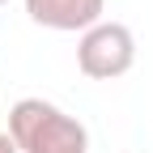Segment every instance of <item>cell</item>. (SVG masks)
<instances>
[{
	"instance_id": "2",
	"label": "cell",
	"mask_w": 153,
	"mask_h": 153,
	"mask_svg": "<svg viewBox=\"0 0 153 153\" xmlns=\"http://www.w3.org/2000/svg\"><path fill=\"white\" fill-rule=\"evenodd\" d=\"M136 64V34L123 22H102L89 26L76 38V68H81L89 81H115Z\"/></svg>"
},
{
	"instance_id": "5",
	"label": "cell",
	"mask_w": 153,
	"mask_h": 153,
	"mask_svg": "<svg viewBox=\"0 0 153 153\" xmlns=\"http://www.w3.org/2000/svg\"><path fill=\"white\" fill-rule=\"evenodd\" d=\"M0 4H9V0H0Z\"/></svg>"
},
{
	"instance_id": "1",
	"label": "cell",
	"mask_w": 153,
	"mask_h": 153,
	"mask_svg": "<svg viewBox=\"0 0 153 153\" xmlns=\"http://www.w3.org/2000/svg\"><path fill=\"white\" fill-rule=\"evenodd\" d=\"M9 136L17 153H89V132L76 115L47 98H22L9 106Z\"/></svg>"
},
{
	"instance_id": "3",
	"label": "cell",
	"mask_w": 153,
	"mask_h": 153,
	"mask_svg": "<svg viewBox=\"0 0 153 153\" xmlns=\"http://www.w3.org/2000/svg\"><path fill=\"white\" fill-rule=\"evenodd\" d=\"M26 13L34 26L60 30V34H85L102 22L106 0H26Z\"/></svg>"
},
{
	"instance_id": "4",
	"label": "cell",
	"mask_w": 153,
	"mask_h": 153,
	"mask_svg": "<svg viewBox=\"0 0 153 153\" xmlns=\"http://www.w3.org/2000/svg\"><path fill=\"white\" fill-rule=\"evenodd\" d=\"M0 153H17V145H13V136H9L4 128H0Z\"/></svg>"
}]
</instances>
